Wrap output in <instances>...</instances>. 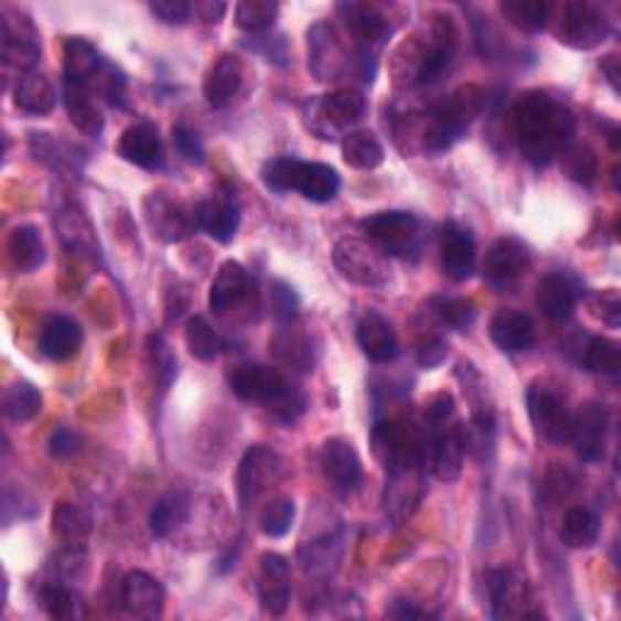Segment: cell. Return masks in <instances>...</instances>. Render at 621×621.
<instances>
[{
    "instance_id": "5b68a950",
    "label": "cell",
    "mask_w": 621,
    "mask_h": 621,
    "mask_svg": "<svg viewBox=\"0 0 621 621\" xmlns=\"http://www.w3.org/2000/svg\"><path fill=\"white\" fill-rule=\"evenodd\" d=\"M364 234L388 258H410L420 248V218L410 212H379L362 222Z\"/></svg>"
},
{
    "instance_id": "3957f363",
    "label": "cell",
    "mask_w": 621,
    "mask_h": 621,
    "mask_svg": "<svg viewBox=\"0 0 621 621\" xmlns=\"http://www.w3.org/2000/svg\"><path fill=\"white\" fill-rule=\"evenodd\" d=\"M333 263L338 267V272L343 275L347 282L367 289L386 287L388 279H392L388 255L376 248L372 240L370 243L360 238L338 240L333 248Z\"/></svg>"
},
{
    "instance_id": "816d5d0a",
    "label": "cell",
    "mask_w": 621,
    "mask_h": 621,
    "mask_svg": "<svg viewBox=\"0 0 621 621\" xmlns=\"http://www.w3.org/2000/svg\"><path fill=\"white\" fill-rule=\"evenodd\" d=\"M299 161L301 158H295V156H279V158H272V161H267L260 173L265 188L279 192V194L295 192Z\"/></svg>"
},
{
    "instance_id": "ee69618b",
    "label": "cell",
    "mask_w": 621,
    "mask_h": 621,
    "mask_svg": "<svg viewBox=\"0 0 621 621\" xmlns=\"http://www.w3.org/2000/svg\"><path fill=\"white\" fill-rule=\"evenodd\" d=\"M582 364H586V370L592 374L617 379L621 370V347L612 338H590L586 352H582Z\"/></svg>"
},
{
    "instance_id": "7bdbcfd3",
    "label": "cell",
    "mask_w": 621,
    "mask_h": 621,
    "mask_svg": "<svg viewBox=\"0 0 621 621\" xmlns=\"http://www.w3.org/2000/svg\"><path fill=\"white\" fill-rule=\"evenodd\" d=\"M501 12L517 30L534 34L549 24L552 6L544 3V0H505V3H501Z\"/></svg>"
},
{
    "instance_id": "681fc988",
    "label": "cell",
    "mask_w": 621,
    "mask_h": 621,
    "mask_svg": "<svg viewBox=\"0 0 621 621\" xmlns=\"http://www.w3.org/2000/svg\"><path fill=\"white\" fill-rule=\"evenodd\" d=\"M430 309L437 315V321L447 328H452V331H467L473 319H477L473 303L459 297H435L430 301Z\"/></svg>"
},
{
    "instance_id": "d6986e66",
    "label": "cell",
    "mask_w": 621,
    "mask_h": 621,
    "mask_svg": "<svg viewBox=\"0 0 621 621\" xmlns=\"http://www.w3.org/2000/svg\"><path fill=\"white\" fill-rule=\"evenodd\" d=\"M440 260L447 277L454 282H467L477 270V240L467 228L449 222L442 228L440 236Z\"/></svg>"
},
{
    "instance_id": "9a60e30c",
    "label": "cell",
    "mask_w": 621,
    "mask_h": 621,
    "mask_svg": "<svg viewBox=\"0 0 621 621\" xmlns=\"http://www.w3.org/2000/svg\"><path fill=\"white\" fill-rule=\"evenodd\" d=\"M42 54L40 32L22 12H3V58L8 66H15L22 73L32 71L36 58Z\"/></svg>"
},
{
    "instance_id": "d4e9b609",
    "label": "cell",
    "mask_w": 621,
    "mask_h": 621,
    "mask_svg": "<svg viewBox=\"0 0 621 621\" xmlns=\"http://www.w3.org/2000/svg\"><path fill=\"white\" fill-rule=\"evenodd\" d=\"M250 295V275L246 267L236 260H226L212 282L210 309L214 313H226L236 309Z\"/></svg>"
},
{
    "instance_id": "f546056e",
    "label": "cell",
    "mask_w": 621,
    "mask_h": 621,
    "mask_svg": "<svg viewBox=\"0 0 621 621\" xmlns=\"http://www.w3.org/2000/svg\"><path fill=\"white\" fill-rule=\"evenodd\" d=\"M576 289L566 275H544L537 285V307L549 321H568L576 311Z\"/></svg>"
},
{
    "instance_id": "8fae6325",
    "label": "cell",
    "mask_w": 621,
    "mask_h": 621,
    "mask_svg": "<svg viewBox=\"0 0 621 621\" xmlns=\"http://www.w3.org/2000/svg\"><path fill=\"white\" fill-rule=\"evenodd\" d=\"M321 471L325 481L333 485L340 495H352L360 491L364 481V469L357 449L343 437H331L321 447Z\"/></svg>"
},
{
    "instance_id": "11a10c76",
    "label": "cell",
    "mask_w": 621,
    "mask_h": 621,
    "mask_svg": "<svg viewBox=\"0 0 621 621\" xmlns=\"http://www.w3.org/2000/svg\"><path fill=\"white\" fill-rule=\"evenodd\" d=\"M173 143H175L178 153L185 158V161H190L194 165H202L206 161V151H204V143L200 139V133L190 129L188 125L173 127Z\"/></svg>"
},
{
    "instance_id": "f907efd6",
    "label": "cell",
    "mask_w": 621,
    "mask_h": 621,
    "mask_svg": "<svg viewBox=\"0 0 621 621\" xmlns=\"http://www.w3.org/2000/svg\"><path fill=\"white\" fill-rule=\"evenodd\" d=\"M279 6L272 0H243L236 6V24L246 32H265L270 30L277 20Z\"/></svg>"
},
{
    "instance_id": "7dc6e473",
    "label": "cell",
    "mask_w": 621,
    "mask_h": 621,
    "mask_svg": "<svg viewBox=\"0 0 621 621\" xmlns=\"http://www.w3.org/2000/svg\"><path fill=\"white\" fill-rule=\"evenodd\" d=\"M185 345L192 357H197L200 362H212L218 355V350H222V340H218L216 331L206 323V319L192 315L185 325Z\"/></svg>"
},
{
    "instance_id": "e7e4bbea",
    "label": "cell",
    "mask_w": 621,
    "mask_h": 621,
    "mask_svg": "<svg viewBox=\"0 0 621 621\" xmlns=\"http://www.w3.org/2000/svg\"><path fill=\"white\" fill-rule=\"evenodd\" d=\"M386 617H394V619H422L425 612L418 610L416 604L408 602V600H396L392 607H388Z\"/></svg>"
},
{
    "instance_id": "e575fe53",
    "label": "cell",
    "mask_w": 621,
    "mask_h": 621,
    "mask_svg": "<svg viewBox=\"0 0 621 621\" xmlns=\"http://www.w3.org/2000/svg\"><path fill=\"white\" fill-rule=\"evenodd\" d=\"M190 495L182 491H170L158 497L149 515V529L153 537L165 539L173 532H178L190 520Z\"/></svg>"
},
{
    "instance_id": "7a4b0ae2",
    "label": "cell",
    "mask_w": 621,
    "mask_h": 621,
    "mask_svg": "<svg viewBox=\"0 0 621 621\" xmlns=\"http://www.w3.org/2000/svg\"><path fill=\"white\" fill-rule=\"evenodd\" d=\"M485 93L477 85H461L454 93H449L445 100L437 103L422 129V149L440 153L464 137L469 125L483 113Z\"/></svg>"
},
{
    "instance_id": "277c9868",
    "label": "cell",
    "mask_w": 621,
    "mask_h": 621,
    "mask_svg": "<svg viewBox=\"0 0 621 621\" xmlns=\"http://www.w3.org/2000/svg\"><path fill=\"white\" fill-rule=\"evenodd\" d=\"M554 32L558 42L588 52L602 44L610 34V20L595 3H586V0H570L558 8Z\"/></svg>"
},
{
    "instance_id": "52a82bcc",
    "label": "cell",
    "mask_w": 621,
    "mask_h": 621,
    "mask_svg": "<svg viewBox=\"0 0 621 621\" xmlns=\"http://www.w3.org/2000/svg\"><path fill=\"white\" fill-rule=\"evenodd\" d=\"M307 109H311L309 117H313L309 127L315 129L319 121H323L321 139H333L331 129H347L364 117V113H367V97L355 88H340L319 97V100L307 103Z\"/></svg>"
},
{
    "instance_id": "30bf717a",
    "label": "cell",
    "mask_w": 621,
    "mask_h": 621,
    "mask_svg": "<svg viewBox=\"0 0 621 621\" xmlns=\"http://www.w3.org/2000/svg\"><path fill=\"white\" fill-rule=\"evenodd\" d=\"M610 435V410L598 400H586L570 420V440L582 461H602Z\"/></svg>"
},
{
    "instance_id": "e0dca14e",
    "label": "cell",
    "mask_w": 621,
    "mask_h": 621,
    "mask_svg": "<svg viewBox=\"0 0 621 621\" xmlns=\"http://www.w3.org/2000/svg\"><path fill=\"white\" fill-rule=\"evenodd\" d=\"M258 598L263 610L272 617H282L291 600V570L285 556L267 552L258 566Z\"/></svg>"
},
{
    "instance_id": "91938a15",
    "label": "cell",
    "mask_w": 621,
    "mask_h": 621,
    "mask_svg": "<svg viewBox=\"0 0 621 621\" xmlns=\"http://www.w3.org/2000/svg\"><path fill=\"white\" fill-rule=\"evenodd\" d=\"M149 8L165 24H185L194 12V6L188 3V0H156Z\"/></svg>"
},
{
    "instance_id": "8d00e7d4",
    "label": "cell",
    "mask_w": 621,
    "mask_h": 621,
    "mask_svg": "<svg viewBox=\"0 0 621 621\" xmlns=\"http://www.w3.org/2000/svg\"><path fill=\"white\" fill-rule=\"evenodd\" d=\"M600 537V517L590 507H570L561 522V542L568 549H590Z\"/></svg>"
},
{
    "instance_id": "bcb514c9",
    "label": "cell",
    "mask_w": 621,
    "mask_h": 621,
    "mask_svg": "<svg viewBox=\"0 0 621 621\" xmlns=\"http://www.w3.org/2000/svg\"><path fill=\"white\" fill-rule=\"evenodd\" d=\"M295 515H297L295 501L287 495H277L260 510V517H258L260 532L270 539L285 537V534L291 529V525H295Z\"/></svg>"
},
{
    "instance_id": "c3c4849f",
    "label": "cell",
    "mask_w": 621,
    "mask_h": 621,
    "mask_svg": "<svg viewBox=\"0 0 621 621\" xmlns=\"http://www.w3.org/2000/svg\"><path fill=\"white\" fill-rule=\"evenodd\" d=\"M32 153L42 161L52 163L56 168H76L78 165V149L64 139H56L52 133H32L30 139Z\"/></svg>"
},
{
    "instance_id": "4316f807",
    "label": "cell",
    "mask_w": 621,
    "mask_h": 621,
    "mask_svg": "<svg viewBox=\"0 0 621 621\" xmlns=\"http://www.w3.org/2000/svg\"><path fill=\"white\" fill-rule=\"evenodd\" d=\"M83 345V328L68 315H54L42 328L40 350L42 355L54 362H66L78 355Z\"/></svg>"
},
{
    "instance_id": "db71d44e",
    "label": "cell",
    "mask_w": 621,
    "mask_h": 621,
    "mask_svg": "<svg viewBox=\"0 0 621 621\" xmlns=\"http://www.w3.org/2000/svg\"><path fill=\"white\" fill-rule=\"evenodd\" d=\"M149 357L151 364L156 367L158 376H161L163 386L173 384V379L178 376V360L173 355V350L165 343L163 335H151L149 338Z\"/></svg>"
},
{
    "instance_id": "f1b7e54d",
    "label": "cell",
    "mask_w": 621,
    "mask_h": 621,
    "mask_svg": "<svg viewBox=\"0 0 621 621\" xmlns=\"http://www.w3.org/2000/svg\"><path fill=\"white\" fill-rule=\"evenodd\" d=\"M340 175L338 170L325 165V163H313V161H299L297 180H295V192H299L303 200L325 204L338 197L340 192Z\"/></svg>"
},
{
    "instance_id": "6125c7cd",
    "label": "cell",
    "mask_w": 621,
    "mask_h": 621,
    "mask_svg": "<svg viewBox=\"0 0 621 621\" xmlns=\"http://www.w3.org/2000/svg\"><path fill=\"white\" fill-rule=\"evenodd\" d=\"M270 299H272V309L279 319L291 321V315L297 313V307H299L295 289H291L287 282H272Z\"/></svg>"
},
{
    "instance_id": "8992f818",
    "label": "cell",
    "mask_w": 621,
    "mask_h": 621,
    "mask_svg": "<svg viewBox=\"0 0 621 621\" xmlns=\"http://www.w3.org/2000/svg\"><path fill=\"white\" fill-rule=\"evenodd\" d=\"M285 473V461L272 447L255 445L243 454L238 471H236V491L238 503L243 510H248L263 493L279 483Z\"/></svg>"
},
{
    "instance_id": "ba28073f",
    "label": "cell",
    "mask_w": 621,
    "mask_h": 621,
    "mask_svg": "<svg viewBox=\"0 0 621 621\" xmlns=\"http://www.w3.org/2000/svg\"><path fill=\"white\" fill-rule=\"evenodd\" d=\"M228 386L238 398L250 400V404L275 406L282 398L291 384L285 379V374L267 367V364H238L228 372Z\"/></svg>"
},
{
    "instance_id": "f6af8a7d",
    "label": "cell",
    "mask_w": 621,
    "mask_h": 621,
    "mask_svg": "<svg viewBox=\"0 0 621 621\" xmlns=\"http://www.w3.org/2000/svg\"><path fill=\"white\" fill-rule=\"evenodd\" d=\"M42 410L40 388L30 382H15L3 394V413L12 422H28Z\"/></svg>"
},
{
    "instance_id": "f5cc1de1",
    "label": "cell",
    "mask_w": 621,
    "mask_h": 621,
    "mask_svg": "<svg viewBox=\"0 0 621 621\" xmlns=\"http://www.w3.org/2000/svg\"><path fill=\"white\" fill-rule=\"evenodd\" d=\"M564 168H566V173H568L570 180H576L586 188H590L600 175L598 156H595V151L588 149V146H578V149H574V151H566L564 153Z\"/></svg>"
},
{
    "instance_id": "7402d4cb",
    "label": "cell",
    "mask_w": 621,
    "mask_h": 621,
    "mask_svg": "<svg viewBox=\"0 0 621 621\" xmlns=\"http://www.w3.org/2000/svg\"><path fill=\"white\" fill-rule=\"evenodd\" d=\"M430 469L440 481H457L461 467H464V445H461L459 428H440L430 430Z\"/></svg>"
},
{
    "instance_id": "ffe728a7",
    "label": "cell",
    "mask_w": 621,
    "mask_h": 621,
    "mask_svg": "<svg viewBox=\"0 0 621 621\" xmlns=\"http://www.w3.org/2000/svg\"><path fill=\"white\" fill-rule=\"evenodd\" d=\"M243 61L236 54H222L212 68L204 76V97L210 107L214 109H226L231 103L236 100L240 88H243Z\"/></svg>"
},
{
    "instance_id": "9c48e42d",
    "label": "cell",
    "mask_w": 621,
    "mask_h": 621,
    "mask_svg": "<svg viewBox=\"0 0 621 621\" xmlns=\"http://www.w3.org/2000/svg\"><path fill=\"white\" fill-rule=\"evenodd\" d=\"M527 410L534 430L546 442L564 445L566 440H570V420H574V416H570L566 400L554 388L532 386L527 392Z\"/></svg>"
},
{
    "instance_id": "6da1fadb",
    "label": "cell",
    "mask_w": 621,
    "mask_h": 621,
    "mask_svg": "<svg viewBox=\"0 0 621 621\" xmlns=\"http://www.w3.org/2000/svg\"><path fill=\"white\" fill-rule=\"evenodd\" d=\"M513 127L522 153L537 168L568 151L576 137V115L544 90H529L513 109Z\"/></svg>"
},
{
    "instance_id": "1f68e13d",
    "label": "cell",
    "mask_w": 621,
    "mask_h": 621,
    "mask_svg": "<svg viewBox=\"0 0 621 621\" xmlns=\"http://www.w3.org/2000/svg\"><path fill=\"white\" fill-rule=\"evenodd\" d=\"M56 88L40 71L20 73L15 83V107L28 115H49L56 107Z\"/></svg>"
},
{
    "instance_id": "484cf974",
    "label": "cell",
    "mask_w": 621,
    "mask_h": 621,
    "mask_svg": "<svg viewBox=\"0 0 621 621\" xmlns=\"http://www.w3.org/2000/svg\"><path fill=\"white\" fill-rule=\"evenodd\" d=\"M357 343L364 355L376 364L394 362L398 357V340L394 328L379 313L362 315L357 323Z\"/></svg>"
},
{
    "instance_id": "83f0119b",
    "label": "cell",
    "mask_w": 621,
    "mask_h": 621,
    "mask_svg": "<svg viewBox=\"0 0 621 621\" xmlns=\"http://www.w3.org/2000/svg\"><path fill=\"white\" fill-rule=\"evenodd\" d=\"M194 216H197V226L206 231L214 240L224 243V246L234 240L238 234L240 212L231 200L224 197L202 200L197 206H194Z\"/></svg>"
},
{
    "instance_id": "60d3db41",
    "label": "cell",
    "mask_w": 621,
    "mask_h": 621,
    "mask_svg": "<svg viewBox=\"0 0 621 621\" xmlns=\"http://www.w3.org/2000/svg\"><path fill=\"white\" fill-rule=\"evenodd\" d=\"M42 610L56 621H76L85 617V604L76 590H71L66 582H52L40 592Z\"/></svg>"
},
{
    "instance_id": "cb8c5ba5",
    "label": "cell",
    "mask_w": 621,
    "mask_h": 621,
    "mask_svg": "<svg viewBox=\"0 0 621 621\" xmlns=\"http://www.w3.org/2000/svg\"><path fill=\"white\" fill-rule=\"evenodd\" d=\"M491 340L503 352H525L537 340V328L525 311L501 309L491 321Z\"/></svg>"
},
{
    "instance_id": "b9f144b4",
    "label": "cell",
    "mask_w": 621,
    "mask_h": 621,
    "mask_svg": "<svg viewBox=\"0 0 621 621\" xmlns=\"http://www.w3.org/2000/svg\"><path fill=\"white\" fill-rule=\"evenodd\" d=\"M485 590H489V600H491V614L493 619H503V617H513V607L520 604V588L517 580L513 576V570L507 568H495L489 570L485 576Z\"/></svg>"
},
{
    "instance_id": "94428289",
    "label": "cell",
    "mask_w": 621,
    "mask_h": 621,
    "mask_svg": "<svg viewBox=\"0 0 621 621\" xmlns=\"http://www.w3.org/2000/svg\"><path fill=\"white\" fill-rule=\"evenodd\" d=\"M454 416V398L449 394H437L432 396L428 404H425V422L432 428H440V425H447Z\"/></svg>"
},
{
    "instance_id": "ac0fdd59",
    "label": "cell",
    "mask_w": 621,
    "mask_h": 621,
    "mask_svg": "<svg viewBox=\"0 0 621 621\" xmlns=\"http://www.w3.org/2000/svg\"><path fill=\"white\" fill-rule=\"evenodd\" d=\"M119 600L131 617L158 619L165 607V590L161 580H156L146 570H131V574L121 578Z\"/></svg>"
},
{
    "instance_id": "f35d334b",
    "label": "cell",
    "mask_w": 621,
    "mask_h": 621,
    "mask_svg": "<svg viewBox=\"0 0 621 621\" xmlns=\"http://www.w3.org/2000/svg\"><path fill=\"white\" fill-rule=\"evenodd\" d=\"M10 263L20 272H32L44 263V243L36 226H18L8 238Z\"/></svg>"
},
{
    "instance_id": "74e56055",
    "label": "cell",
    "mask_w": 621,
    "mask_h": 621,
    "mask_svg": "<svg viewBox=\"0 0 621 621\" xmlns=\"http://www.w3.org/2000/svg\"><path fill=\"white\" fill-rule=\"evenodd\" d=\"M340 556H343V534L340 532H328L321 539H313L309 544H303L299 549V558L303 568L309 574H331V568H338Z\"/></svg>"
},
{
    "instance_id": "4fadbf2b",
    "label": "cell",
    "mask_w": 621,
    "mask_h": 621,
    "mask_svg": "<svg viewBox=\"0 0 621 621\" xmlns=\"http://www.w3.org/2000/svg\"><path fill=\"white\" fill-rule=\"evenodd\" d=\"M350 66V58L338 32L328 22H315L309 30V68L319 81H338Z\"/></svg>"
},
{
    "instance_id": "9f6ffc18",
    "label": "cell",
    "mask_w": 621,
    "mask_h": 621,
    "mask_svg": "<svg viewBox=\"0 0 621 621\" xmlns=\"http://www.w3.org/2000/svg\"><path fill=\"white\" fill-rule=\"evenodd\" d=\"M590 311H592V315H598V319L604 325L619 328V323H621V299H619V291L617 289L598 291V295H595L592 301H590Z\"/></svg>"
},
{
    "instance_id": "7c38bea8",
    "label": "cell",
    "mask_w": 621,
    "mask_h": 621,
    "mask_svg": "<svg viewBox=\"0 0 621 621\" xmlns=\"http://www.w3.org/2000/svg\"><path fill=\"white\" fill-rule=\"evenodd\" d=\"M529 263L532 255L525 243L517 238H497L485 253L481 270L485 282L507 289L520 282V277L529 270Z\"/></svg>"
},
{
    "instance_id": "4dcf8cb0",
    "label": "cell",
    "mask_w": 621,
    "mask_h": 621,
    "mask_svg": "<svg viewBox=\"0 0 621 621\" xmlns=\"http://www.w3.org/2000/svg\"><path fill=\"white\" fill-rule=\"evenodd\" d=\"M270 352L295 372L309 374L315 367L311 338L301 328H282V331H277L270 340Z\"/></svg>"
},
{
    "instance_id": "d6a6232c",
    "label": "cell",
    "mask_w": 621,
    "mask_h": 621,
    "mask_svg": "<svg viewBox=\"0 0 621 621\" xmlns=\"http://www.w3.org/2000/svg\"><path fill=\"white\" fill-rule=\"evenodd\" d=\"M461 445H464V454L477 459L479 464H489L495 454V440H497V425L491 410H477L469 425L459 428Z\"/></svg>"
},
{
    "instance_id": "ab89813d",
    "label": "cell",
    "mask_w": 621,
    "mask_h": 621,
    "mask_svg": "<svg viewBox=\"0 0 621 621\" xmlns=\"http://www.w3.org/2000/svg\"><path fill=\"white\" fill-rule=\"evenodd\" d=\"M343 158L350 168L374 170L384 163V146L372 131H352L343 139Z\"/></svg>"
},
{
    "instance_id": "be15d7a7",
    "label": "cell",
    "mask_w": 621,
    "mask_h": 621,
    "mask_svg": "<svg viewBox=\"0 0 621 621\" xmlns=\"http://www.w3.org/2000/svg\"><path fill=\"white\" fill-rule=\"evenodd\" d=\"M600 71L607 76V83L612 85L614 93H619V78H621V66H619V56L617 54H607L600 61Z\"/></svg>"
},
{
    "instance_id": "603a6c76",
    "label": "cell",
    "mask_w": 621,
    "mask_h": 621,
    "mask_svg": "<svg viewBox=\"0 0 621 621\" xmlns=\"http://www.w3.org/2000/svg\"><path fill=\"white\" fill-rule=\"evenodd\" d=\"M107 61L97 49L83 40V36H71L64 44V76L68 85H78V88H93V83L100 76Z\"/></svg>"
},
{
    "instance_id": "836d02e7",
    "label": "cell",
    "mask_w": 621,
    "mask_h": 621,
    "mask_svg": "<svg viewBox=\"0 0 621 621\" xmlns=\"http://www.w3.org/2000/svg\"><path fill=\"white\" fill-rule=\"evenodd\" d=\"M52 532L66 549H83L93 534V520L78 505L56 503L52 513Z\"/></svg>"
},
{
    "instance_id": "2e32d148",
    "label": "cell",
    "mask_w": 621,
    "mask_h": 621,
    "mask_svg": "<svg viewBox=\"0 0 621 621\" xmlns=\"http://www.w3.org/2000/svg\"><path fill=\"white\" fill-rule=\"evenodd\" d=\"M146 222H149L151 231L168 243H175L192 236V231L197 228V216L194 212H188L185 204L165 197L163 192H153L146 200Z\"/></svg>"
},
{
    "instance_id": "5bb4252c",
    "label": "cell",
    "mask_w": 621,
    "mask_h": 621,
    "mask_svg": "<svg viewBox=\"0 0 621 621\" xmlns=\"http://www.w3.org/2000/svg\"><path fill=\"white\" fill-rule=\"evenodd\" d=\"M347 28L355 36L362 56H374L392 36V24L379 6L372 3H343L338 8Z\"/></svg>"
},
{
    "instance_id": "44dd1931",
    "label": "cell",
    "mask_w": 621,
    "mask_h": 621,
    "mask_svg": "<svg viewBox=\"0 0 621 621\" xmlns=\"http://www.w3.org/2000/svg\"><path fill=\"white\" fill-rule=\"evenodd\" d=\"M117 151L127 163L143 170H158L163 165V143L158 129L149 121H139L121 131Z\"/></svg>"
},
{
    "instance_id": "680465c9",
    "label": "cell",
    "mask_w": 621,
    "mask_h": 621,
    "mask_svg": "<svg viewBox=\"0 0 621 621\" xmlns=\"http://www.w3.org/2000/svg\"><path fill=\"white\" fill-rule=\"evenodd\" d=\"M81 452V435L68 428V425H58V428L49 437V454L56 459H68Z\"/></svg>"
},
{
    "instance_id": "d590c367",
    "label": "cell",
    "mask_w": 621,
    "mask_h": 621,
    "mask_svg": "<svg viewBox=\"0 0 621 621\" xmlns=\"http://www.w3.org/2000/svg\"><path fill=\"white\" fill-rule=\"evenodd\" d=\"M64 107L73 121V127L83 131L85 137L97 139L105 129V119L100 115V109L93 103L90 93L78 85H64Z\"/></svg>"
},
{
    "instance_id": "6f0895ef",
    "label": "cell",
    "mask_w": 621,
    "mask_h": 621,
    "mask_svg": "<svg viewBox=\"0 0 621 621\" xmlns=\"http://www.w3.org/2000/svg\"><path fill=\"white\" fill-rule=\"evenodd\" d=\"M447 355H449V345L445 343L440 335L422 338L418 347H416V360H418L420 367H425V370L440 367V364L447 360Z\"/></svg>"
}]
</instances>
